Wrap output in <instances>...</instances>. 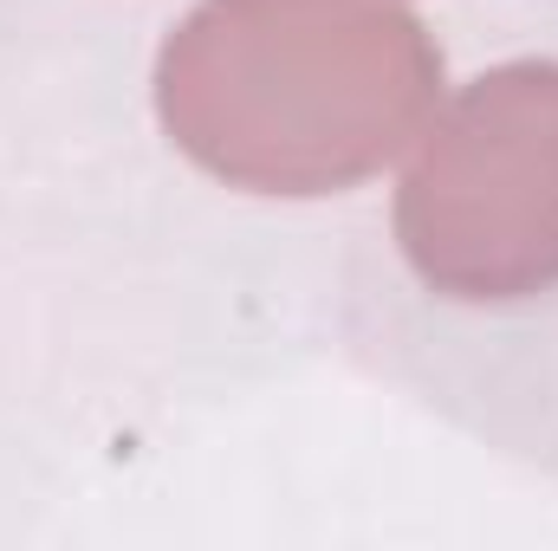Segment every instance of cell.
I'll return each instance as SVG.
<instances>
[{"mask_svg": "<svg viewBox=\"0 0 558 551\" xmlns=\"http://www.w3.org/2000/svg\"><path fill=\"white\" fill-rule=\"evenodd\" d=\"M441 98V46L397 0H195L156 52L169 143L247 195H338Z\"/></svg>", "mask_w": 558, "mask_h": 551, "instance_id": "6da1fadb", "label": "cell"}, {"mask_svg": "<svg viewBox=\"0 0 558 551\" xmlns=\"http://www.w3.org/2000/svg\"><path fill=\"white\" fill-rule=\"evenodd\" d=\"M416 279L461 305L558 285V59H507L461 85L416 137L397 188Z\"/></svg>", "mask_w": 558, "mask_h": 551, "instance_id": "7a4b0ae2", "label": "cell"}]
</instances>
